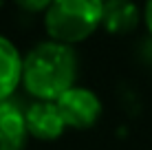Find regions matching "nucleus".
I'll use <instances>...</instances> for the list:
<instances>
[{
	"instance_id": "4",
	"label": "nucleus",
	"mask_w": 152,
	"mask_h": 150,
	"mask_svg": "<svg viewBox=\"0 0 152 150\" xmlns=\"http://www.w3.org/2000/svg\"><path fill=\"white\" fill-rule=\"evenodd\" d=\"M24 119H27L29 137L40 143H53L57 139H62L64 132L69 130L55 102L31 100L24 106Z\"/></svg>"
},
{
	"instance_id": "7",
	"label": "nucleus",
	"mask_w": 152,
	"mask_h": 150,
	"mask_svg": "<svg viewBox=\"0 0 152 150\" xmlns=\"http://www.w3.org/2000/svg\"><path fill=\"white\" fill-rule=\"evenodd\" d=\"M22 55L9 35L0 33V102L13 100L22 89Z\"/></svg>"
},
{
	"instance_id": "8",
	"label": "nucleus",
	"mask_w": 152,
	"mask_h": 150,
	"mask_svg": "<svg viewBox=\"0 0 152 150\" xmlns=\"http://www.w3.org/2000/svg\"><path fill=\"white\" fill-rule=\"evenodd\" d=\"M9 2H13V7L18 9V11L27 13V15H40L49 9V4L53 2V0H9Z\"/></svg>"
},
{
	"instance_id": "5",
	"label": "nucleus",
	"mask_w": 152,
	"mask_h": 150,
	"mask_svg": "<svg viewBox=\"0 0 152 150\" xmlns=\"http://www.w3.org/2000/svg\"><path fill=\"white\" fill-rule=\"evenodd\" d=\"M29 141L24 106L15 97L0 102V150H27Z\"/></svg>"
},
{
	"instance_id": "10",
	"label": "nucleus",
	"mask_w": 152,
	"mask_h": 150,
	"mask_svg": "<svg viewBox=\"0 0 152 150\" xmlns=\"http://www.w3.org/2000/svg\"><path fill=\"white\" fill-rule=\"evenodd\" d=\"M141 60H145L152 66V38H150V35L143 40V46H141Z\"/></svg>"
},
{
	"instance_id": "2",
	"label": "nucleus",
	"mask_w": 152,
	"mask_h": 150,
	"mask_svg": "<svg viewBox=\"0 0 152 150\" xmlns=\"http://www.w3.org/2000/svg\"><path fill=\"white\" fill-rule=\"evenodd\" d=\"M104 0H53L42 13V29L49 40L80 46L102 31Z\"/></svg>"
},
{
	"instance_id": "1",
	"label": "nucleus",
	"mask_w": 152,
	"mask_h": 150,
	"mask_svg": "<svg viewBox=\"0 0 152 150\" xmlns=\"http://www.w3.org/2000/svg\"><path fill=\"white\" fill-rule=\"evenodd\" d=\"M80 69L75 46L44 38L22 55V91L31 100L57 102V97L80 84Z\"/></svg>"
},
{
	"instance_id": "6",
	"label": "nucleus",
	"mask_w": 152,
	"mask_h": 150,
	"mask_svg": "<svg viewBox=\"0 0 152 150\" xmlns=\"http://www.w3.org/2000/svg\"><path fill=\"white\" fill-rule=\"evenodd\" d=\"M139 24H143V13L134 0H104L102 31L121 38V35L134 33Z\"/></svg>"
},
{
	"instance_id": "11",
	"label": "nucleus",
	"mask_w": 152,
	"mask_h": 150,
	"mask_svg": "<svg viewBox=\"0 0 152 150\" xmlns=\"http://www.w3.org/2000/svg\"><path fill=\"white\" fill-rule=\"evenodd\" d=\"M7 2H9V0H0V11H2V9L7 7Z\"/></svg>"
},
{
	"instance_id": "9",
	"label": "nucleus",
	"mask_w": 152,
	"mask_h": 150,
	"mask_svg": "<svg viewBox=\"0 0 152 150\" xmlns=\"http://www.w3.org/2000/svg\"><path fill=\"white\" fill-rule=\"evenodd\" d=\"M141 13H143V27H145V31H148V35L152 38V0H145L143 2Z\"/></svg>"
},
{
	"instance_id": "3",
	"label": "nucleus",
	"mask_w": 152,
	"mask_h": 150,
	"mask_svg": "<svg viewBox=\"0 0 152 150\" xmlns=\"http://www.w3.org/2000/svg\"><path fill=\"white\" fill-rule=\"evenodd\" d=\"M55 104L69 130H93L104 117V102L99 93L84 84H75L69 89L62 97H57Z\"/></svg>"
}]
</instances>
